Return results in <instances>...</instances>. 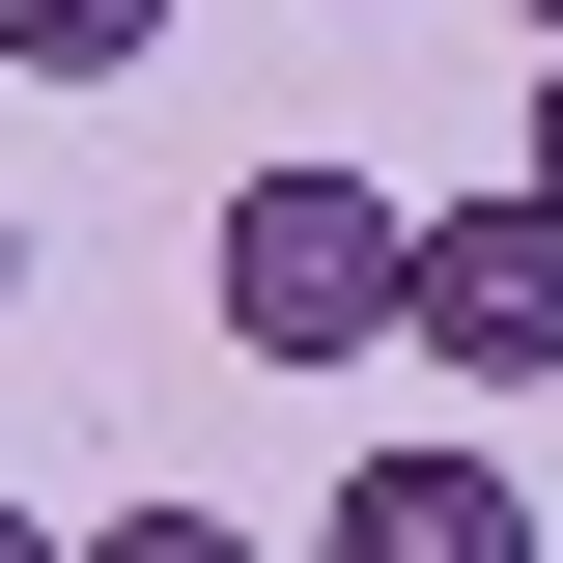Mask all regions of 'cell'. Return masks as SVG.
Wrapping results in <instances>:
<instances>
[{
    "instance_id": "obj_5",
    "label": "cell",
    "mask_w": 563,
    "mask_h": 563,
    "mask_svg": "<svg viewBox=\"0 0 563 563\" xmlns=\"http://www.w3.org/2000/svg\"><path fill=\"white\" fill-rule=\"evenodd\" d=\"M57 563H282V536H225V507H113V536H57Z\"/></svg>"
},
{
    "instance_id": "obj_7",
    "label": "cell",
    "mask_w": 563,
    "mask_h": 563,
    "mask_svg": "<svg viewBox=\"0 0 563 563\" xmlns=\"http://www.w3.org/2000/svg\"><path fill=\"white\" fill-rule=\"evenodd\" d=\"M0 563H57V507H0Z\"/></svg>"
},
{
    "instance_id": "obj_1",
    "label": "cell",
    "mask_w": 563,
    "mask_h": 563,
    "mask_svg": "<svg viewBox=\"0 0 563 563\" xmlns=\"http://www.w3.org/2000/svg\"><path fill=\"white\" fill-rule=\"evenodd\" d=\"M198 310H225V366H310V395H339V366L395 339V198H366V169H225Z\"/></svg>"
},
{
    "instance_id": "obj_4",
    "label": "cell",
    "mask_w": 563,
    "mask_h": 563,
    "mask_svg": "<svg viewBox=\"0 0 563 563\" xmlns=\"http://www.w3.org/2000/svg\"><path fill=\"white\" fill-rule=\"evenodd\" d=\"M169 57V0H0V85H141Z\"/></svg>"
},
{
    "instance_id": "obj_2",
    "label": "cell",
    "mask_w": 563,
    "mask_h": 563,
    "mask_svg": "<svg viewBox=\"0 0 563 563\" xmlns=\"http://www.w3.org/2000/svg\"><path fill=\"white\" fill-rule=\"evenodd\" d=\"M395 339L479 366V395H563V198H451V225H395Z\"/></svg>"
},
{
    "instance_id": "obj_3",
    "label": "cell",
    "mask_w": 563,
    "mask_h": 563,
    "mask_svg": "<svg viewBox=\"0 0 563 563\" xmlns=\"http://www.w3.org/2000/svg\"><path fill=\"white\" fill-rule=\"evenodd\" d=\"M310 563H563V536H536V479H507V451H366Z\"/></svg>"
},
{
    "instance_id": "obj_8",
    "label": "cell",
    "mask_w": 563,
    "mask_h": 563,
    "mask_svg": "<svg viewBox=\"0 0 563 563\" xmlns=\"http://www.w3.org/2000/svg\"><path fill=\"white\" fill-rule=\"evenodd\" d=\"M0 310H29V225H0Z\"/></svg>"
},
{
    "instance_id": "obj_9",
    "label": "cell",
    "mask_w": 563,
    "mask_h": 563,
    "mask_svg": "<svg viewBox=\"0 0 563 563\" xmlns=\"http://www.w3.org/2000/svg\"><path fill=\"white\" fill-rule=\"evenodd\" d=\"M507 29H536V57H563V0H507Z\"/></svg>"
},
{
    "instance_id": "obj_6",
    "label": "cell",
    "mask_w": 563,
    "mask_h": 563,
    "mask_svg": "<svg viewBox=\"0 0 563 563\" xmlns=\"http://www.w3.org/2000/svg\"><path fill=\"white\" fill-rule=\"evenodd\" d=\"M507 198H563V57H536V169H507Z\"/></svg>"
}]
</instances>
